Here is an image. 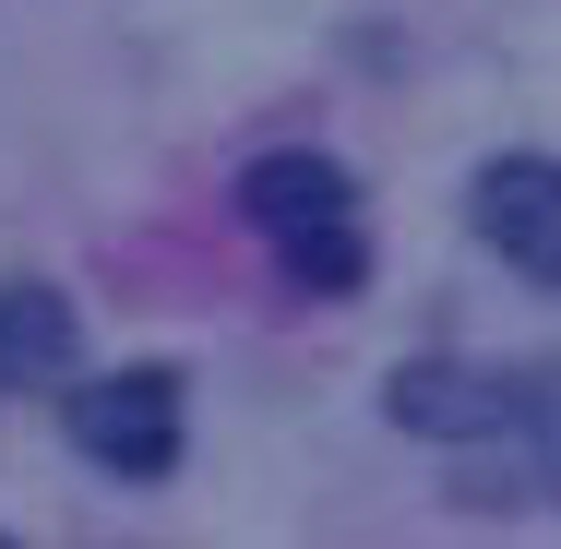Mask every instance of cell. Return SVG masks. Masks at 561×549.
I'll use <instances>...</instances> for the list:
<instances>
[{"instance_id": "obj_1", "label": "cell", "mask_w": 561, "mask_h": 549, "mask_svg": "<svg viewBox=\"0 0 561 549\" xmlns=\"http://www.w3.org/2000/svg\"><path fill=\"white\" fill-rule=\"evenodd\" d=\"M239 216H251V239L275 251V275H287V287H311V299H346V287L370 275V216H358V180H346L335 156H311V144L263 156V168L239 180Z\"/></svg>"}, {"instance_id": "obj_2", "label": "cell", "mask_w": 561, "mask_h": 549, "mask_svg": "<svg viewBox=\"0 0 561 549\" xmlns=\"http://www.w3.org/2000/svg\"><path fill=\"white\" fill-rule=\"evenodd\" d=\"M60 431H72L84 466H108L119 490H156L180 466V382L168 370H96V382L60 394Z\"/></svg>"}, {"instance_id": "obj_3", "label": "cell", "mask_w": 561, "mask_h": 549, "mask_svg": "<svg viewBox=\"0 0 561 549\" xmlns=\"http://www.w3.org/2000/svg\"><path fill=\"white\" fill-rule=\"evenodd\" d=\"M478 239H490L514 275L561 287V156H502V168H478Z\"/></svg>"}, {"instance_id": "obj_4", "label": "cell", "mask_w": 561, "mask_h": 549, "mask_svg": "<svg viewBox=\"0 0 561 549\" xmlns=\"http://www.w3.org/2000/svg\"><path fill=\"white\" fill-rule=\"evenodd\" d=\"M72 358H84V323H72L60 287H0V394L72 382Z\"/></svg>"}, {"instance_id": "obj_5", "label": "cell", "mask_w": 561, "mask_h": 549, "mask_svg": "<svg viewBox=\"0 0 561 549\" xmlns=\"http://www.w3.org/2000/svg\"><path fill=\"white\" fill-rule=\"evenodd\" d=\"M502 442L538 454V478H550V502H561V358H550V370H514V431H502Z\"/></svg>"}]
</instances>
